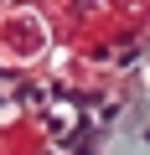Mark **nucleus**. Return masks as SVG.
Returning a JSON list of instances; mask_svg holds the SVG:
<instances>
[{
  "mask_svg": "<svg viewBox=\"0 0 150 155\" xmlns=\"http://www.w3.org/2000/svg\"><path fill=\"white\" fill-rule=\"evenodd\" d=\"M0 52H5L11 62H31L36 52H47V26L36 11H16L5 16V26H0Z\"/></svg>",
  "mask_w": 150,
  "mask_h": 155,
  "instance_id": "nucleus-1",
  "label": "nucleus"
}]
</instances>
